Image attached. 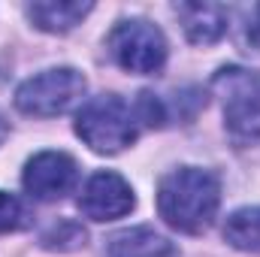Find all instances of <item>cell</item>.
<instances>
[{
  "instance_id": "1",
  "label": "cell",
  "mask_w": 260,
  "mask_h": 257,
  "mask_svg": "<svg viewBox=\"0 0 260 257\" xmlns=\"http://www.w3.org/2000/svg\"><path fill=\"white\" fill-rule=\"evenodd\" d=\"M221 206V182L212 170L179 167L157 185V212L179 233H203L212 227Z\"/></svg>"
},
{
  "instance_id": "2",
  "label": "cell",
  "mask_w": 260,
  "mask_h": 257,
  "mask_svg": "<svg viewBox=\"0 0 260 257\" xmlns=\"http://www.w3.org/2000/svg\"><path fill=\"white\" fill-rule=\"evenodd\" d=\"M136 106L118 94H97L76 112V136L97 154H118L139 136Z\"/></svg>"
},
{
  "instance_id": "3",
  "label": "cell",
  "mask_w": 260,
  "mask_h": 257,
  "mask_svg": "<svg viewBox=\"0 0 260 257\" xmlns=\"http://www.w3.org/2000/svg\"><path fill=\"white\" fill-rule=\"evenodd\" d=\"M212 91L221 100L224 124L236 139L260 136V70L221 67L212 76Z\"/></svg>"
},
{
  "instance_id": "4",
  "label": "cell",
  "mask_w": 260,
  "mask_h": 257,
  "mask_svg": "<svg viewBox=\"0 0 260 257\" xmlns=\"http://www.w3.org/2000/svg\"><path fill=\"white\" fill-rule=\"evenodd\" d=\"M85 76L73 67H55V70H43L30 79H24L15 91V106L24 115H37V118H52V115H64L67 109H73L76 103H82L85 97Z\"/></svg>"
},
{
  "instance_id": "5",
  "label": "cell",
  "mask_w": 260,
  "mask_h": 257,
  "mask_svg": "<svg viewBox=\"0 0 260 257\" xmlns=\"http://www.w3.org/2000/svg\"><path fill=\"white\" fill-rule=\"evenodd\" d=\"M106 49L121 70L136 76L160 73L167 64V37L145 18L118 21L106 37Z\"/></svg>"
},
{
  "instance_id": "6",
  "label": "cell",
  "mask_w": 260,
  "mask_h": 257,
  "mask_svg": "<svg viewBox=\"0 0 260 257\" xmlns=\"http://www.w3.org/2000/svg\"><path fill=\"white\" fill-rule=\"evenodd\" d=\"M21 185L27 197L40 203H55L64 200L79 185V164L67 151H40L24 164Z\"/></svg>"
},
{
  "instance_id": "7",
  "label": "cell",
  "mask_w": 260,
  "mask_h": 257,
  "mask_svg": "<svg viewBox=\"0 0 260 257\" xmlns=\"http://www.w3.org/2000/svg\"><path fill=\"white\" fill-rule=\"evenodd\" d=\"M136 206V197L133 188L127 182L112 173V170H100L94 173L79 194V212L91 221H115V218H124L130 209Z\"/></svg>"
},
{
  "instance_id": "8",
  "label": "cell",
  "mask_w": 260,
  "mask_h": 257,
  "mask_svg": "<svg viewBox=\"0 0 260 257\" xmlns=\"http://www.w3.org/2000/svg\"><path fill=\"white\" fill-rule=\"evenodd\" d=\"M173 12L194 46L218 43L230 27V9L221 3H173Z\"/></svg>"
},
{
  "instance_id": "9",
  "label": "cell",
  "mask_w": 260,
  "mask_h": 257,
  "mask_svg": "<svg viewBox=\"0 0 260 257\" xmlns=\"http://www.w3.org/2000/svg\"><path fill=\"white\" fill-rule=\"evenodd\" d=\"M103 257H182L179 248L151 227H127L106 239Z\"/></svg>"
},
{
  "instance_id": "10",
  "label": "cell",
  "mask_w": 260,
  "mask_h": 257,
  "mask_svg": "<svg viewBox=\"0 0 260 257\" xmlns=\"http://www.w3.org/2000/svg\"><path fill=\"white\" fill-rule=\"evenodd\" d=\"M91 9L94 3H79V0H34L27 3V18L46 34H67Z\"/></svg>"
},
{
  "instance_id": "11",
  "label": "cell",
  "mask_w": 260,
  "mask_h": 257,
  "mask_svg": "<svg viewBox=\"0 0 260 257\" xmlns=\"http://www.w3.org/2000/svg\"><path fill=\"white\" fill-rule=\"evenodd\" d=\"M224 239L248 254H260V206L236 209L224 221Z\"/></svg>"
},
{
  "instance_id": "12",
  "label": "cell",
  "mask_w": 260,
  "mask_h": 257,
  "mask_svg": "<svg viewBox=\"0 0 260 257\" xmlns=\"http://www.w3.org/2000/svg\"><path fill=\"white\" fill-rule=\"evenodd\" d=\"M85 239H88V233H85V227H82L79 221H73V218H58V221L40 236V245L49 248V251H76V248L85 245Z\"/></svg>"
},
{
  "instance_id": "13",
  "label": "cell",
  "mask_w": 260,
  "mask_h": 257,
  "mask_svg": "<svg viewBox=\"0 0 260 257\" xmlns=\"http://www.w3.org/2000/svg\"><path fill=\"white\" fill-rule=\"evenodd\" d=\"M34 224L30 209L15 197V194L0 191V233H18Z\"/></svg>"
},
{
  "instance_id": "14",
  "label": "cell",
  "mask_w": 260,
  "mask_h": 257,
  "mask_svg": "<svg viewBox=\"0 0 260 257\" xmlns=\"http://www.w3.org/2000/svg\"><path fill=\"white\" fill-rule=\"evenodd\" d=\"M242 46L248 52H257L260 55V3L242 9Z\"/></svg>"
},
{
  "instance_id": "15",
  "label": "cell",
  "mask_w": 260,
  "mask_h": 257,
  "mask_svg": "<svg viewBox=\"0 0 260 257\" xmlns=\"http://www.w3.org/2000/svg\"><path fill=\"white\" fill-rule=\"evenodd\" d=\"M6 133H9V121L3 118V112H0V142L6 139Z\"/></svg>"
}]
</instances>
